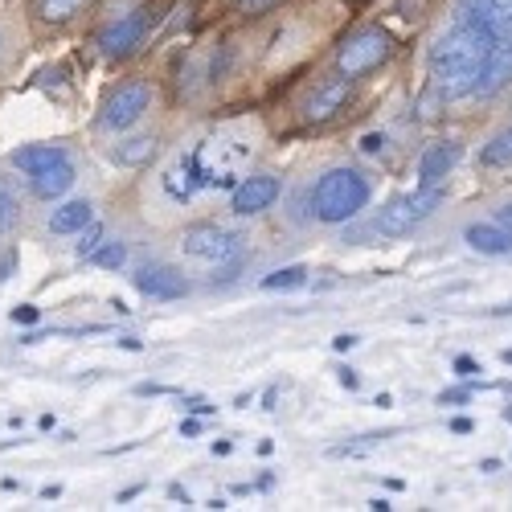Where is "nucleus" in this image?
Here are the masks:
<instances>
[{"instance_id": "nucleus-21", "label": "nucleus", "mask_w": 512, "mask_h": 512, "mask_svg": "<svg viewBox=\"0 0 512 512\" xmlns=\"http://www.w3.org/2000/svg\"><path fill=\"white\" fill-rule=\"evenodd\" d=\"M91 263L103 267V271H119L127 263V246L123 242H103L95 254H91Z\"/></svg>"}, {"instance_id": "nucleus-43", "label": "nucleus", "mask_w": 512, "mask_h": 512, "mask_svg": "<svg viewBox=\"0 0 512 512\" xmlns=\"http://www.w3.org/2000/svg\"><path fill=\"white\" fill-rule=\"evenodd\" d=\"M504 422H512V406H504Z\"/></svg>"}, {"instance_id": "nucleus-27", "label": "nucleus", "mask_w": 512, "mask_h": 512, "mask_svg": "<svg viewBox=\"0 0 512 512\" xmlns=\"http://www.w3.org/2000/svg\"><path fill=\"white\" fill-rule=\"evenodd\" d=\"M9 316H13V324H25V328H29V324H37V320H41V308H33V304H21V308H13Z\"/></svg>"}, {"instance_id": "nucleus-30", "label": "nucleus", "mask_w": 512, "mask_h": 512, "mask_svg": "<svg viewBox=\"0 0 512 512\" xmlns=\"http://www.w3.org/2000/svg\"><path fill=\"white\" fill-rule=\"evenodd\" d=\"M13 271H17V250H5L0 254V283H9Z\"/></svg>"}, {"instance_id": "nucleus-14", "label": "nucleus", "mask_w": 512, "mask_h": 512, "mask_svg": "<svg viewBox=\"0 0 512 512\" xmlns=\"http://www.w3.org/2000/svg\"><path fill=\"white\" fill-rule=\"evenodd\" d=\"M70 185H74V168H70V160H62V164L46 168V173H33V177H29V189H33L37 201H58V197L70 193Z\"/></svg>"}, {"instance_id": "nucleus-42", "label": "nucleus", "mask_w": 512, "mask_h": 512, "mask_svg": "<svg viewBox=\"0 0 512 512\" xmlns=\"http://www.w3.org/2000/svg\"><path fill=\"white\" fill-rule=\"evenodd\" d=\"M500 361H504V365H512V349H504V353H500Z\"/></svg>"}, {"instance_id": "nucleus-4", "label": "nucleus", "mask_w": 512, "mask_h": 512, "mask_svg": "<svg viewBox=\"0 0 512 512\" xmlns=\"http://www.w3.org/2000/svg\"><path fill=\"white\" fill-rule=\"evenodd\" d=\"M156 17H160V5H140V9H132V13H123L119 21H111V25L95 37L99 54H103V58H132V54L144 46V37H148V29L156 25Z\"/></svg>"}, {"instance_id": "nucleus-32", "label": "nucleus", "mask_w": 512, "mask_h": 512, "mask_svg": "<svg viewBox=\"0 0 512 512\" xmlns=\"http://www.w3.org/2000/svg\"><path fill=\"white\" fill-rule=\"evenodd\" d=\"M357 345H361V340H357V336H349V332H340V336L332 340V349H336V353H353Z\"/></svg>"}, {"instance_id": "nucleus-40", "label": "nucleus", "mask_w": 512, "mask_h": 512, "mask_svg": "<svg viewBox=\"0 0 512 512\" xmlns=\"http://www.w3.org/2000/svg\"><path fill=\"white\" fill-rule=\"evenodd\" d=\"M369 508H373V512H390L394 504H390V500H369Z\"/></svg>"}, {"instance_id": "nucleus-38", "label": "nucleus", "mask_w": 512, "mask_h": 512, "mask_svg": "<svg viewBox=\"0 0 512 512\" xmlns=\"http://www.w3.org/2000/svg\"><path fill=\"white\" fill-rule=\"evenodd\" d=\"M168 496H173V500H185V504H189V492H185L181 484H173V488H168Z\"/></svg>"}, {"instance_id": "nucleus-8", "label": "nucleus", "mask_w": 512, "mask_h": 512, "mask_svg": "<svg viewBox=\"0 0 512 512\" xmlns=\"http://www.w3.org/2000/svg\"><path fill=\"white\" fill-rule=\"evenodd\" d=\"M349 99H353V78L336 74V78L320 82V87L312 91V99L304 103V119L308 123H328V119H336L340 111L349 107Z\"/></svg>"}, {"instance_id": "nucleus-29", "label": "nucleus", "mask_w": 512, "mask_h": 512, "mask_svg": "<svg viewBox=\"0 0 512 512\" xmlns=\"http://www.w3.org/2000/svg\"><path fill=\"white\" fill-rule=\"evenodd\" d=\"M336 381H340L345 390H361V373L349 369V365H340V369H336Z\"/></svg>"}, {"instance_id": "nucleus-19", "label": "nucleus", "mask_w": 512, "mask_h": 512, "mask_svg": "<svg viewBox=\"0 0 512 512\" xmlns=\"http://www.w3.org/2000/svg\"><path fill=\"white\" fill-rule=\"evenodd\" d=\"M308 283V267L304 263H291V267H279L271 275H263V291H295V287H304Z\"/></svg>"}, {"instance_id": "nucleus-5", "label": "nucleus", "mask_w": 512, "mask_h": 512, "mask_svg": "<svg viewBox=\"0 0 512 512\" xmlns=\"http://www.w3.org/2000/svg\"><path fill=\"white\" fill-rule=\"evenodd\" d=\"M148 103H152V87L144 78L119 82V87L99 107V127H103V132H127V127H136L144 119Z\"/></svg>"}, {"instance_id": "nucleus-20", "label": "nucleus", "mask_w": 512, "mask_h": 512, "mask_svg": "<svg viewBox=\"0 0 512 512\" xmlns=\"http://www.w3.org/2000/svg\"><path fill=\"white\" fill-rule=\"evenodd\" d=\"M480 164H484V168H508V164H512V127L480 148Z\"/></svg>"}, {"instance_id": "nucleus-36", "label": "nucleus", "mask_w": 512, "mask_h": 512, "mask_svg": "<svg viewBox=\"0 0 512 512\" xmlns=\"http://www.w3.org/2000/svg\"><path fill=\"white\" fill-rule=\"evenodd\" d=\"M492 222H500V226H508V230H512V201L496 209V218H492Z\"/></svg>"}, {"instance_id": "nucleus-9", "label": "nucleus", "mask_w": 512, "mask_h": 512, "mask_svg": "<svg viewBox=\"0 0 512 512\" xmlns=\"http://www.w3.org/2000/svg\"><path fill=\"white\" fill-rule=\"evenodd\" d=\"M132 283H136L140 295H148V300H164V304H168V300H185V295H189L185 275L173 271V267H164V263L140 267V271L132 275Z\"/></svg>"}, {"instance_id": "nucleus-35", "label": "nucleus", "mask_w": 512, "mask_h": 512, "mask_svg": "<svg viewBox=\"0 0 512 512\" xmlns=\"http://www.w3.org/2000/svg\"><path fill=\"white\" fill-rule=\"evenodd\" d=\"M185 410H193V414H213L218 406H209V402H201V398H189V402H185Z\"/></svg>"}, {"instance_id": "nucleus-12", "label": "nucleus", "mask_w": 512, "mask_h": 512, "mask_svg": "<svg viewBox=\"0 0 512 512\" xmlns=\"http://www.w3.org/2000/svg\"><path fill=\"white\" fill-rule=\"evenodd\" d=\"M463 238L476 254H488V259H504V254H512V230L500 226V222H476V226H467Z\"/></svg>"}, {"instance_id": "nucleus-16", "label": "nucleus", "mask_w": 512, "mask_h": 512, "mask_svg": "<svg viewBox=\"0 0 512 512\" xmlns=\"http://www.w3.org/2000/svg\"><path fill=\"white\" fill-rule=\"evenodd\" d=\"M156 152H160V140L156 136H132V140H119L111 148V160L123 164V168H144V164L156 160Z\"/></svg>"}, {"instance_id": "nucleus-24", "label": "nucleus", "mask_w": 512, "mask_h": 512, "mask_svg": "<svg viewBox=\"0 0 512 512\" xmlns=\"http://www.w3.org/2000/svg\"><path fill=\"white\" fill-rule=\"evenodd\" d=\"M238 5V13H246V17H263V13H271L275 5H283V0H234Z\"/></svg>"}, {"instance_id": "nucleus-33", "label": "nucleus", "mask_w": 512, "mask_h": 512, "mask_svg": "<svg viewBox=\"0 0 512 512\" xmlns=\"http://www.w3.org/2000/svg\"><path fill=\"white\" fill-rule=\"evenodd\" d=\"M451 431H455V435H472L476 426H472V418H451Z\"/></svg>"}, {"instance_id": "nucleus-10", "label": "nucleus", "mask_w": 512, "mask_h": 512, "mask_svg": "<svg viewBox=\"0 0 512 512\" xmlns=\"http://www.w3.org/2000/svg\"><path fill=\"white\" fill-rule=\"evenodd\" d=\"M459 144L455 140H435V144H426L422 156H418V189H439L447 177H451V168L459 164Z\"/></svg>"}, {"instance_id": "nucleus-26", "label": "nucleus", "mask_w": 512, "mask_h": 512, "mask_svg": "<svg viewBox=\"0 0 512 512\" xmlns=\"http://www.w3.org/2000/svg\"><path fill=\"white\" fill-rule=\"evenodd\" d=\"M386 144H390V140L381 136V132H369V136H365V140H361L357 148H361L365 156H381V152H386Z\"/></svg>"}, {"instance_id": "nucleus-18", "label": "nucleus", "mask_w": 512, "mask_h": 512, "mask_svg": "<svg viewBox=\"0 0 512 512\" xmlns=\"http://www.w3.org/2000/svg\"><path fill=\"white\" fill-rule=\"evenodd\" d=\"M91 0H33V17L41 21V25H70L82 9H87Z\"/></svg>"}, {"instance_id": "nucleus-17", "label": "nucleus", "mask_w": 512, "mask_h": 512, "mask_svg": "<svg viewBox=\"0 0 512 512\" xmlns=\"http://www.w3.org/2000/svg\"><path fill=\"white\" fill-rule=\"evenodd\" d=\"M95 222V209H91V201H66V205H58L54 213H50V230L54 234H78V230H87Z\"/></svg>"}, {"instance_id": "nucleus-23", "label": "nucleus", "mask_w": 512, "mask_h": 512, "mask_svg": "<svg viewBox=\"0 0 512 512\" xmlns=\"http://www.w3.org/2000/svg\"><path fill=\"white\" fill-rule=\"evenodd\" d=\"M99 246H103V226H99V222H91L87 230H82V242H78L74 250H78V259H91V254H95Z\"/></svg>"}, {"instance_id": "nucleus-34", "label": "nucleus", "mask_w": 512, "mask_h": 512, "mask_svg": "<svg viewBox=\"0 0 512 512\" xmlns=\"http://www.w3.org/2000/svg\"><path fill=\"white\" fill-rule=\"evenodd\" d=\"M181 435L197 439V435H201V422H197V418H181Z\"/></svg>"}, {"instance_id": "nucleus-1", "label": "nucleus", "mask_w": 512, "mask_h": 512, "mask_svg": "<svg viewBox=\"0 0 512 512\" xmlns=\"http://www.w3.org/2000/svg\"><path fill=\"white\" fill-rule=\"evenodd\" d=\"M373 185L357 168H328L312 189V218L324 226H345L369 205Z\"/></svg>"}, {"instance_id": "nucleus-3", "label": "nucleus", "mask_w": 512, "mask_h": 512, "mask_svg": "<svg viewBox=\"0 0 512 512\" xmlns=\"http://www.w3.org/2000/svg\"><path fill=\"white\" fill-rule=\"evenodd\" d=\"M390 54H394L390 29L365 25V29H357V33H349L345 41H340V50H336V74L361 78V74L377 70L381 62H390Z\"/></svg>"}, {"instance_id": "nucleus-25", "label": "nucleus", "mask_w": 512, "mask_h": 512, "mask_svg": "<svg viewBox=\"0 0 512 512\" xmlns=\"http://www.w3.org/2000/svg\"><path fill=\"white\" fill-rule=\"evenodd\" d=\"M230 46H222V54H213V62H209V82H222L226 78V70H230Z\"/></svg>"}, {"instance_id": "nucleus-2", "label": "nucleus", "mask_w": 512, "mask_h": 512, "mask_svg": "<svg viewBox=\"0 0 512 512\" xmlns=\"http://www.w3.org/2000/svg\"><path fill=\"white\" fill-rule=\"evenodd\" d=\"M447 201V189L439 185V189H418V193H402V197H394L386 209L377 213V222H373V230L381 234V238H406V234H414L431 213L439 209Z\"/></svg>"}, {"instance_id": "nucleus-15", "label": "nucleus", "mask_w": 512, "mask_h": 512, "mask_svg": "<svg viewBox=\"0 0 512 512\" xmlns=\"http://www.w3.org/2000/svg\"><path fill=\"white\" fill-rule=\"evenodd\" d=\"M66 160V148L62 144H29V148H17L13 152V164L21 168V173H46V168L62 164Z\"/></svg>"}, {"instance_id": "nucleus-39", "label": "nucleus", "mask_w": 512, "mask_h": 512, "mask_svg": "<svg viewBox=\"0 0 512 512\" xmlns=\"http://www.w3.org/2000/svg\"><path fill=\"white\" fill-rule=\"evenodd\" d=\"M480 472H488V476L500 472V459H484V463H480Z\"/></svg>"}, {"instance_id": "nucleus-37", "label": "nucleus", "mask_w": 512, "mask_h": 512, "mask_svg": "<svg viewBox=\"0 0 512 512\" xmlns=\"http://www.w3.org/2000/svg\"><path fill=\"white\" fill-rule=\"evenodd\" d=\"M119 345H123L127 353H140V349H144V345H140V340H136V336H123V340H119Z\"/></svg>"}, {"instance_id": "nucleus-28", "label": "nucleus", "mask_w": 512, "mask_h": 512, "mask_svg": "<svg viewBox=\"0 0 512 512\" xmlns=\"http://www.w3.org/2000/svg\"><path fill=\"white\" fill-rule=\"evenodd\" d=\"M455 373H459L463 381H472V377H476V373H484V369H480V361H476V357H455Z\"/></svg>"}, {"instance_id": "nucleus-11", "label": "nucleus", "mask_w": 512, "mask_h": 512, "mask_svg": "<svg viewBox=\"0 0 512 512\" xmlns=\"http://www.w3.org/2000/svg\"><path fill=\"white\" fill-rule=\"evenodd\" d=\"M455 17L463 21H484L496 33L512 37V0H455Z\"/></svg>"}, {"instance_id": "nucleus-31", "label": "nucleus", "mask_w": 512, "mask_h": 512, "mask_svg": "<svg viewBox=\"0 0 512 512\" xmlns=\"http://www.w3.org/2000/svg\"><path fill=\"white\" fill-rule=\"evenodd\" d=\"M472 398V390H443L439 394V406H459V402H467Z\"/></svg>"}, {"instance_id": "nucleus-41", "label": "nucleus", "mask_w": 512, "mask_h": 512, "mask_svg": "<svg viewBox=\"0 0 512 512\" xmlns=\"http://www.w3.org/2000/svg\"><path fill=\"white\" fill-rule=\"evenodd\" d=\"M492 316H512V304H500V308H492Z\"/></svg>"}, {"instance_id": "nucleus-7", "label": "nucleus", "mask_w": 512, "mask_h": 512, "mask_svg": "<svg viewBox=\"0 0 512 512\" xmlns=\"http://www.w3.org/2000/svg\"><path fill=\"white\" fill-rule=\"evenodd\" d=\"M279 193H283L279 177H271V173H254V177L238 181V189H234V197H230V209L238 213V218H254V213L271 209V205L279 201Z\"/></svg>"}, {"instance_id": "nucleus-22", "label": "nucleus", "mask_w": 512, "mask_h": 512, "mask_svg": "<svg viewBox=\"0 0 512 512\" xmlns=\"http://www.w3.org/2000/svg\"><path fill=\"white\" fill-rule=\"evenodd\" d=\"M13 222H17V197L5 181H0V234L13 230Z\"/></svg>"}, {"instance_id": "nucleus-13", "label": "nucleus", "mask_w": 512, "mask_h": 512, "mask_svg": "<svg viewBox=\"0 0 512 512\" xmlns=\"http://www.w3.org/2000/svg\"><path fill=\"white\" fill-rule=\"evenodd\" d=\"M508 82H512V37H504L500 46H496V54L488 58V66H484V74H480L476 95L488 99V95H496L500 87H508Z\"/></svg>"}, {"instance_id": "nucleus-6", "label": "nucleus", "mask_w": 512, "mask_h": 512, "mask_svg": "<svg viewBox=\"0 0 512 512\" xmlns=\"http://www.w3.org/2000/svg\"><path fill=\"white\" fill-rule=\"evenodd\" d=\"M181 250L189 254V259H197V263L218 267V263L234 259V254H242V242H238L230 230H222V226L197 222V226H189V230L181 234Z\"/></svg>"}]
</instances>
